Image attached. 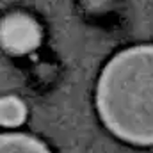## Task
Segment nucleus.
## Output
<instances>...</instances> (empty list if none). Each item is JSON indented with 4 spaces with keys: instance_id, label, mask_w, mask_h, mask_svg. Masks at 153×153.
Segmentation results:
<instances>
[{
    "instance_id": "f257e3e1",
    "label": "nucleus",
    "mask_w": 153,
    "mask_h": 153,
    "mask_svg": "<svg viewBox=\"0 0 153 153\" xmlns=\"http://www.w3.org/2000/svg\"><path fill=\"white\" fill-rule=\"evenodd\" d=\"M96 109L117 139L153 146V45L126 48L107 62L96 85Z\"/></svg>"
},
{
    "instance_id": "7ed1b4c3",
    "label": "nucleus",
    "mask_w": 153,
    "mask_h": 153,
    "mask_svg": "<svg viewBox=\"0 0 153 153\" xmlns=\"http://www.w3.org/2000/svg\"><path fill=\"white\" fill-rule=\"evenodd\" d=\"M0 153H50L46 144L27 134L0 135Z\"/></svg>"
},
{
    "instance_id": "f03ea898",
    "label": "nucleus",
    "mask_w": 153,
    "mask_h": 153,
    "mask_svg": "<svg viewBox=\"0 0 153 153\" xmlns=\"http://www.w3.org/2000/svg\"><path fill=\"white\" fill-rule=\"evenodd\" d=\"M41 43V27L23 13L7 14L0 22V45L5 52L23 55L36 50Z\"/></svg>"
},
{
    "instance_id": "20e7f679",
    "label": "nucleus",
    "mask_w": 153,
    "mask_h": 153,
    "mask_svg": "<svg viewBox=\"0 0 153 153\" xmlns=\"http://www.w3.org/2000/svg\"><path fill=\"white\" fill-rule=\"evenodd\" d=\"M27 107L16 96H4L0 98V125L2 126H20L25 121Z\"/></svg>"
}]
</instances>
